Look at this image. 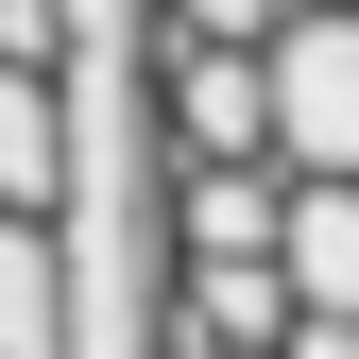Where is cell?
Segmentation results:
<instances>
[{
    "label": "cell",
    "mask_w": 359,
    "mask_h": 359,
    "mask_svg": "<svg viewBox=\"0 0 359 359\" xmlns=\"http://www.w3.org/2000/svg\"><path fill=\"white\" fill-rule=\"evenodd\" d=\"M257 154L274 171H359V18H274L257 34Z\"/></svg>",
    "instance_id": "6da1fadb"
},
{
    "label": "cell",
    "mask_w": 359,
    "mask_h": 359,
    "mask_svg": "<svg viewBox=\"0 0 359 359\" xmlns=\"http://www.w3.org/2000/svg\"><path fill=\"white\" fill-rule=\"evenodd\" d=\"M0 359H69V240L0 205Z\"/></svg>",
    "instance_id": "3957f363"
},
{
    "label": "cell",
    "mask_w": 359,
    "mask_h": 359,
    "mask_svg": "<svg viewBox=\"0 0 359 359\" xmlns=\"http://www.w3.org/2000/svg\"><path fill=\"white\" fill-rule=\"evenodd\" d=\"M274 291H291V308H359V171H291V205H274Z\"/></svg>",
    "instance_id": "7a4b0ae2"
}]
</instances>
